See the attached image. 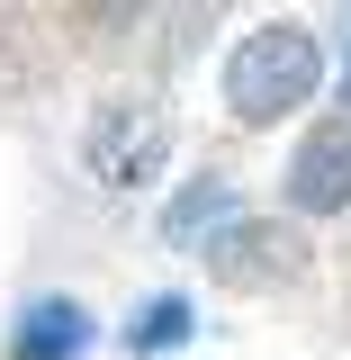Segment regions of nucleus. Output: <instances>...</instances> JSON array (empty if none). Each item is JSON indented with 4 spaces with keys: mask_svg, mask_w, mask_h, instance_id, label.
<instances>
[{
    "mask_svg": "<svg viewBox=\"0 0 351 360\" xmlns=\"http://www.w3.org/2000/svg\"><path fill=\"white\" fill-rule=\"evenodd\" d=\"M315 82H324V45L298 27V18H262L253 37L225 54V108L243 127H279L288 108H307Z\"/></svg>",
    "mask_w": 351,
    "mask_h": 360,
    "instance_id": "nucleus-1",
    "label": "nucleus"
},
{
    "mask_svg": "<svg viewBox=\"0 0 351 360\" xmlns=\"http://www.w3.org/2000/svg\"><path fill=\"white\" fill-rule=\"evenodd\" d=\"M162 153H172V117H162L153 99H108V108L90 117V172L108 180V189L153 180Z\"/></svg>",
    "mask_w": 351,
    "mask_h": 360,
    "instance_id": "nucleus-2",
    "label": "nucleus"
},
{
    "mask_svg": "<svg viewBox=\"0 0 351 360\" xmlns=\"http://www.w3.org/2000/svg\"><path fill=\"white\" fill-rule=\"evenodd\" d=\"M208 262H217L225 288H279V279H298V270H307V243H298L288 225L225 217L217 234H208Z\"/></svg>",
    "mask_w": 351,
    "mask_h": 360,
    "instance_id": "nucleus-3",
    "label": "nucleus"
},
{
    "mask_svg": "<svg viewBox=\"0 0 351 360\" xmlns=\"http://www.w3.org/2000/svg\"><path fill=\"white\" fill-rule=\"evenodd\" d=\"M279 180H288V207H298V217H343L351 207V127L343 117H333V127H307Z\"/></svg>",
    "mask_w": 351,
    "mask_h": 360,
    "instance_id": "nucleus-4",
    "label": "nucleus"
},
{
    "mask_svg": "<svg viewBox=\"0 0 351 360\" xmlns=\"http://www.w3.org/2000/svg\"><path fill=\"white\" fill-rule=\"evenodd\" d=\"M90 342V315L72 307V297H45V307H27V324H18V360H72Z\"/></svg>",
    "mask_w": 351,
    "mask_h": 360,
    "instance_id": "nucleus-5",
    "label": "nucleus"
},
{
    "mask_svg": "<svg viewBox=\"0 0 351 360\" xmlns=\"http://www.w3.org/2000/svg\"><path fill=\"white\" fill-rule=\"evenodd\" d=\"M162 225H172L180 243H189V234H217L225 225V180H189L172 207H162Z\"/></svg>",
    "mask_w": 351,
    "mask_h": 360,
    "instance_id": "nucleus-6",
    "label": "nucleus"
},
{
    "mask_svg": "<svg viewBox=\"0 0 351 360\" xmlns=\"http://www.w3.org/2000/svg\"><path fill=\"white\" fill-rule=\"evenodd\" d=\"M189 297H153V307L135 315V352H172V342H189Z\"/></svg>",
    "mask_w": 351,
    "mask_h": 360,
    "instance_id": "nucleus-7",
    "label": "nucleus"
}]
</instances>
